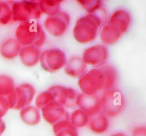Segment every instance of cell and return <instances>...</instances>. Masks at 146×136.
Wrapping results in <instances>:
<instances>
[{"label":"cell","instance_id":"cell-29","mask_svg":"<svg viewBox=\"0 0 146 136\" xmlns=\"http://www.w3.org/2000/svg\"><path fill=\"white\" fill-rule=\"evenodd\" d=\"M6 130V124L4 123V121H3L2 123L0 124V136L1 135H2L4 133V132Z\"/></svg>","mask_w":146,"mask_h":136},{"label":"cell","instance_id":"cell-28","mask_svg":"<svg viewBox=\"0 0 146 136\" xmlns=\"http://www.w3.org/2000/svg\"><path fill=\"white\" fill-rule=\"evenodd\" d=\"M131 136H146L145 126H138L133 130Z\"/></svg>","mask_w":146,"mask_h":136},{"label":"cell","instance_id":"cell-27","mask_svg":"<svg viewBox=\"0 0 146 136\" xmlns=\"http://www.w3.org/2000/svg\"><path fill=\"white\" fill-rule=\"evenodd\" d=\"M9 110V106L7 97L0 96V119H2Z\"/></svg>","mask_w":146,"mask_h":136},{"label":"cell","instance_id":"cell-7","mask_svg":"<svg viewBox=\"0 0 146 136\" xmlns=\"http://www.w3.org/2000/svg\"><path fill=\"white\" fill-rule=\"evenodd\" d=\"M67 59L65 52L59 48H50L44 50L40 54L39 62L46 72H56L64 67Z\"/></svg>","mask_w":146,"mask_h":136},{"label":"cell","instance_id":"cell-16","mask_svg":"<svg viewBox=\"0 0 146 136\" xmlns=\"http://www.w3.org/2000/svg\"><path fill=\"white\" fill-rule=\"evenodd\" d=\"M21 48V45L15 38L7 39L0 44V54L6 60H14L19 56Z\"/></svg>","mask_w":146,"mask_h":136},{"label":"cell","instance_id":"cell-12","mask_svg":"<svg viewBox=\"0 0 146 136\" xmlns=\"http://www.w3.org/2000/svg\"><path fill=\"white\" fill-rule=\"evenodd\" d=\"M76 106L90 117L101 112V99L98 94L88 95L82 92L78 93L76 99Z\"/></svg>","mask_w":146,"mask_h":136},{"label":"cell","instance_id":"cell-18","mask_svg":"<svg viewBox=\"0 0 146 136\" xmlns=\"http://www.w3.org/2000/svg\"><path fill=\"white\" fill-rule=\"evenodd\" d=\"M88 125L93 133L96 134H102L108 129L109 120L107 116L100 113L90 117Z\"/></svg>","mask_w":146,"mask_h":136},{"label":"cell","instance_id":"cell-5","mask_svg":"<svg viewBox=\"0 0 146 136\" xmlns=\"http://www.w3.org/2000/svg\"><path fill=\"white\" fill-rule=\"evenodd\" d=\"M12 21L24 22L30 20H38L41 13L38 1H19L11 3Z\"/></svg>","mask_w":146,"mask_h":136},{"label":"cell","instance_id":"cell-8","mask_svg":"<svg viewBox=\"0 0 146 136\" xmlns=\"http://www.w3.org/2000/svg\"><path fill=\"white\" fill-rule=\"evenodd\" d=\"M71 17L68 13L60 11L56 14L49 16L44 21L45 29L54 37H59L65 34L69 27Z\"/></svg>","mask_w":146,"mask_h":136},{"label":"cell","instance_id":"cell-6","mask_svg":"<svg viewBox=\"0 0 146 136\" xmlns=\"http://www.w3.org/2000/svg\"><path fill=\"white\" fill-rule=\"evenodd\" d=\"M36 94L34 86L29 83H23L15 87L14 91L7 97L9 109L20 110L29 105Z\"/></svg>","mask_w":146,"mask_h":136},{"label":"cell","instance_id":"cell-4","mask_svg":"<svg viewBox=\"0 0 146 136\" xmlns=\"http://www.w3.org/2000/svg\"><path fill=\"white\" fill-rule=\"evenodd\" d=\"M101 99V111L103 114L109 117H114L121 114L125 107V98L122 92L113 87L106 90Z\"/></svg>","mask_w":146,"mask_h":136},{"label":"cell","instance_id":"cell-17","mask_svg":"<svg viewBox=\"0 0 146 136\" xmlns=\"http://www.w3.org/2000/svg\"><path fill=\"white\" fill-rule=\"evenodd\" d=\"M122 36L123 34L118 29L107 22L103 24L100 31V38L106 45L115 44Z\"/></svg>","mask_w":146,"mask_h":136},{"label":"cell","instance_id":"cell-11","mask_svg":"<svg viewBox=\"0 0 146 136\" xmlns=\"http://www.w3.org/2000/svg\"><path fill=\"white\" fill-rule=\"evenodd\" d=\"M41 110L45 121L52 125L62 120H69V114L65 107L56 101L50 103Z\"/></svg>","mask_w":146,"mask_h":136},{"label":"cell","instance_id":"cell-32","mask_svg":"<svg viewBox=\"0 0 146 136\" xmlns=\"http://www.w3.org/2000/svg\"><path fill=\"white\" fill-rule=\"evenodd\" d=\"M3 121H4V120H2V119H0V124H1V123H2V122H3Z\"/></svg>","mask_w":146,"mask_h":136},{"label":"cell","instance_id":"cell-21","mask_svg":"<svg viewBox=\"0 0 146 136\" xmlns=\"http://www.w3.org/2000/svg\"><path fill=\"white\" fill-rule=\"evenodd\" d=\"M61 0H41L38 1V7L42 14L48 17L56 14L61 11Z\"/></svg>","mask_w":146,"mask_h":136},{"label":"cell","instance_id":"cell-2","mask_svg":"<svg viewBox=\"0 0 146 136\" xmlns=\"http://www.w3.org/2000/svg\"><path fill=\"white\" fill-rule=\"evenodd\" d=\"M15 39L21 47L34 46L40 48L46 39L42 26L36 20L21 22L15 29Z\"/></svg>","mask_w":146,"mask_h":136},{"label":"cell","instance_id":"cell-1","mask_svg":"<svg viewBox=\"0 0 146 136\" xmlns=\"http://www.w3.org/2000/svg\"><path fill=\"white\" fill-rule=\"evenodd\" d=\"M107 11L102 7L93 14H87L76 20L73 29V35L77 42L88 44L96 40L98 29L105 23Z\"/></svg>","mask_w":146,"mask_h":136},{"label":"cell","instance_id":"cell-26","mask_svg":"<svg viewBox=\"0 0 146 136\" xmlns=\"http://www.w3.org/2000/svg\"><path fill=\"white\" fill-rule=\"evenodd\" d=\"M53 101H55L53 94L48 90L40 93L35 100V107L38 110H41L48 104Z\"/></svg>","mask_w":146,"mask_h":136},{"label":"cell","instance_id":"cell-24","mask_svg":"<svg viewBox=\"0 0 146 136\" xmlns=\"http://www.w3.org/2000/svg\"><path fill=\"white\" fill-rule=\"evenodd\" d=\"M15 89L12 77L7 74H0V96L7 97Z\"/></svg>","mask_w":146,"mask_h":136},{"label":"cell","instance_id":"cell-19","mask_svg":"<svg viewBox=\"0 0 146 136\" xmlns=\"http://www.w3.org/2000/svg\"><path fill=\"white\" fill-rule=\"evenodd\" d=\"M19 115L21 120L28 125H36L41 120V115L38 109L31 105L21 109Z\"/></svg>","mask_w":146,"mask_h":136},{"label":"cell","instance_id":"cell-9","mask_svg":"<svg viewBox=\"0 0 146 136\" xmlns=\"http://www.w3.org/2000/svg\"><path fill=\"white\" fill-rule=\"evenodd\" d=\"M48 90L53 94L54 100L65 108L71 109L76 107L78 93L74 88L56 84L51 86Z\"/></svg>","mask_w":146,"mask_h":136},{"label":"cell","instance_id":"cell-22","mask_svg":"<svg viewBox=\"0 0 146 136\" xmlns=\"http://www.w3.org/2000/svg\"><path fill=\"white\" fill-rule=\"evenodd\" d=\"M99 68L105 75L106 81V90L113 88L118 80V72L115 67L110 64H105L99 67Z\"/></svg>","mask_w":146,"mask_h":136},{"label":"cell","instance_id":"cell-14","mask_svg":"<svg viewBox=\"0 0 146 136\" xmlns=\"http://www.w3.org/2000/svg\"><path fill=\"white\" fill-rule=\"evenodd\" d=\"M87 65L82 57L74 56L66 61L64 66V72L67 75L74 78H79L86 72Z\"/></svg>","mask_w":146,"mask_h":136},{"label":"cell","instance_id":"cell-13","mask_svg":"<svg viewBox=\"0 0 146 136\" xmlns=\"http://www.w3.org/2000/svg\"><path fill=\"white\" fill-rule=\"evenodd\" d=\"M106 22L118 29L123 35L131 25V16L128 11L121 9L113 12Z\"/></svg>","mask_w":146,"mask_h":136},{"label":"cell","instance_id":"cell-10","mask_svg":"<svg viewBox=\"0 0 146 136\" xmlns=\"http://www.w3.org/2000/svg\"><path fill=\"white\" fill-rule=\"evenodd\" d=\"M82 59L86 65L99 67L106 64L108 58V48L104 44H96L84 51Z\"/></svg>","mask_w":146,"mask_h":136},{"label":"cell","instance_id":"cell-31","mask_svg":"<svg viewBox=\"0 0 146 136\" xmlns=\"http://www.w3.org/2000/svg\"><path fill=\"white\" fill-rule=\"evenodd\" d=\"M1 12H2V1H0V17H1Z\"/></svg>","mask_w":146,"mask_h":136},{"label":"cell","instance_id":"cell-20","mask_svg":"<svg viewBox=\"0 0 146 136\" xmlns=\"http://www.w3.org/2000/svg\"><path fill=\"white\" fill-rule=\"evenodd\" d=\"M53 131L55 136H78V129L66 120L54 124Z\"/></svg>","mask_w":146,"mask_h":136},{"label":"cell","instance_id":"cell-23","mask_svg":"<svg viewBox=\"0 0 146 136\" xmlns=\"http://www.w3.org/2000/svg\"><path fill=\"white\" fill-rule=\"evenodd\" d=\"M90 117L80 109H76L69 115V121L75 127L81 128L88 125Z\"/></svg>","mask_w":146,"mask_h":136},{"label":"cell","instance_id":"cell-25","mask_svg":"<svg viewBox=\"0 0 146 136\" xmlns=\"http://www.w3.org/2000/svg\"><path fill=\"white\" fill-rule=\"evenodd\" d=\"M80 4L88 14H93L103 7V1L101 0H78Z\"/></svg>","mask_w":146,"mask_h":136},{"label":"cell","instance_id":"cell-30","mask_svg":"<svg viewBox=\"0 0 146 136\" xmlns=\"http://www.w3.org/2000/svg\"><path fill=\"white\" fill-rule=\"evenodd\" d=\"M111 136H128L126 134H125V133H114V134L111 135Z\"/></svg>","mask_w":146,"mask_h":136},{"label":"cell","instance_id":"cell-3","mask_svg":"<svg viewBox=\"0 0 146 136\" xmlns=\"http://www.w3.org/2000/svg\"><path fill=\"white\" fill-rule=\"evenodd\" d=\"M78 84L82 93L94 95L105 91L106 81L104 72L99 67H97L86 72L78 78Z\"/></svg>","mask_w":146,"mask_h":136},{"label":"cell","instance_id":"cell-15","mask_svg":"<svg viewBox=\"0 0 146 136\" xmlns=\"http://www.w3.org/2000/svg\"><path fill=\"white\" fill-rule=\"evenodd\" d=\"M41 51L40 49L34 46L21 47L19 53V57L21 63L27 67H32L39 62Z\"/></svg>","mask_w":146,"mask_h":136}]
</instances>
